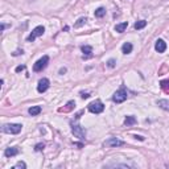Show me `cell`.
Returning a JSON list of instances; mask_svg holds the SVG:
<instances>
[{
    "label": "cell",
    "mask_w": 169,
    "mask_h": 169,
    "mask_svg": "<svg viewBox=\"0 0 169 169\" xmlns=\"http://www.w3.org/2000/svg\"><path fill=\"white\" fill-rule=\"evenodd\" d=\"M104 145L106 147H111V148H116V147H122L124 145V141L118 139V137H110L104 141Z\"/></svg>",
    "instance_id": "cell-7"
},
{
    "label": "cell",
    "mask_w": 169,
    "mask_h": 169,
    "mask_svg": "<svg viewBox=\"0 0 169 169\" xmlns=\"http://www.w3.org/2000/svg\"><path fill=\"white\" fill-rule=\"evenodd\" d=\"M44 148H45L44 143H38V144H36V145H35V151H37V152H40V151H42Z\"/></svg>",
    "instance_id": "cell-25"
},
{
    "label": "cell",
    "mask_w": 169,
    "mask_h": 169,
    "mask_svg": "<svg viewBox=\"0 0 169 169\" xmlns=\"http://www.w3.org/2000/svg\"><path fill=\"white\" fill-rule=\"evenodd\" d=\"M86 21H87L86 17H79V19L77 20V23L74 24V28H81V27H83L86 24Z\"/></svg>",
    "instance_id": "cell-20"
},
{
    "label": "cell",
    "mask_w": 169,
    "mask_h": 169,
    "mask_svg": "<svg viewBox=\"0 0 169 169\" xmlns=\"http://www.w3.org/2000/svg\"><path fill=\"white\" fill-rule=\"evenodd\" d=\"M70 125H72V132H73V135H74L75 137H78V139H81V140H83L85 137H86V130L82 125H79L78 123H74V122H72L70 123Z\"/></svg>",
    "instance_id": "cell-3"
},
{
    "label": "cell",
    "mask_w": 169,
    "mask_h": 169,
    "mask_svg": "<svg viewBox=\"0 0 169 169\" xmlns=\"http://www.w3.org/2000/svg\"><path fill=\"white\" fill-rule=\"evenodd\" d=\"M81 49H82V52H83V58H89V57L93 56V48H91L90 45H83Z\"/></svg>",
    "instance_id": "cell-12"
},
{
    "label": "cell",
    "mask_w": 169,
    "mask_h": 169,
    "mask_svg": "<svg viewBox=\"0 0 169 169\" xmlns=\"http://www.w3.org/2000/svg\"><path fill=\"white\" fill-rule=\"evenodd\" d=\"M23 70H25V65H20L16 67V73H20V72H23Z\"/></svg>",
    "instance_id": "cell-27"
},
{
    "label": "cell",
    "mask_w": 169,
    "mask_h": 169,
    "mask_svg": "<svg viewBox=\"0 0 169 169\" xmlns=\"http://www.w3.org/2000/svg\"><path fill=\"white\" fill-rule=\"evenodd\" d=\"M128 98V90L125 89V86H122L119 90L115 91V94L112 95V100L115 103H123Z\"/></svg>",
    "instance_id": "cell-1"
},
{
    "label": "cell",
    "mask_w": 169,
    "mask_h": 169,
    "mask_svg": "<svg viewBox=\"0 0 169 169\" xmlns=\"http://www.w3.org/2000/svg\"><path fill=\"white\" fill-rule=\"evenodd\" d=\"M63 73H66V67H61L60 69V74H63Z\"/></svg>",
    "instance_id": "cell-29"
},
{
    "label": "cell",
    "mask_w": 169,
    "mask_h": 169,
    "mask_svg": "<svg viewBox=\"0 0 169 169\" xmlns=\"http://www.w3.org/2000/svg\"><path fill=\"white\" fill-rule=\"evenodd\" d=\"M49 86H50V82H49L48 78H41L38 81V85H37V91L38 93H45V91L49 89Z\"/></svg>",
    "instance_id": "cell-9"
},
{
    "label": "cell",
    "mask_w": 169,
    "mask_h": 169,
    "mask_svg": "<svg viewBox=\"0 0 169 169\" xmlns=\"http://www.w3.org/2000/svg\"><path fill=\"white\" fill-rule=\"evenodd\" d=\"M115 65H116V61L114 60V58H110V60L107 61V66H108L110 69H112V67H115Z\"/></svg>",
    "instance_id": "cell-23"
},
{
    "label": "cell",
    "mask_w": 169,
    "mask_h": 169,
    "mask_svg": "<svg viewBox=\"0 0 169 169\" xmlns=\"http://www.w3.org/2000/svg\"><path fill=\"white\" fill-rule=\"evenodd\" d=\"M75 145L79 147V148H82V144H81V143H75Z\"/></svg>",
    "instance_id": "cell-32"
},
{
    "label": "cell",
    "mask_w": 169,
    "mask_h": 169,
    "mask_svg": "<svg viewBox=\"0 0 169 169\" xmlns=\"http://www.w3.org/2000/svg\"><path fill=\"white\" fill-rule=\"evenodd\" d=\"M44 32H45V28H44V27H42V25H38V27H36V28L35 29H33L32 30V33H30V35L28 36V37H27V41H35V40L36 38H37V37H40V36H42V35H44Z\"/></svg>",
    "instance_id": "cell-6"
},
{
    "label": "cell",
    "mask_w": 169,
    "mask_h": 169,
    "mask_svg": "<svg viewBox=\"0 0 169 169\" xmlns=\"http://www.w3.org/2000/svg\"><path fill=\"white\" fill-rule=\"evenodd\" d=\"M41 107L40 106H33V107H30V108L28 110V112H29V115L30 116H37L40 112H41Z\"/></svg>",
    "instance_id": "cell-17"
},
{
    "label": "cell",
    "mask_w": 169,
    "mask_h": 169,
    "mask_svg": "<svg viewBox=\"0 0 169 169\" xmlns=\"http://www.w3.org/2000/svg\"><path fill=\"white\" fill-rule=\"evenodd\" d=\"M157 106L160 108L165 110V111H169V100L168 99H159L157 100Z\"/></svg>",
    "instance_id": "cell-14"
},
{
    "label": "cell",
    "mask_w": 169,
    "mask_h": 169,
    "mask_svg": "<svg viewBox=\"0 0 169 169\" xmlns=\"http://www.w3.org/2000/svg\"><path fill=\"white\" fill-rule=\"evenodd\" d=\"M127 27H128V23H127V21H124V23L116 24V25H115V30L118 33H123L125 29H127Z\"/></svg>",
    "instance_id": "cell-16"
},
{
    "label": "cell",
    "mask_w": 169,
    "mask_h": 169,
    "mask_svg": "<svg viewBox=\"0 0 169 169\" xmlns=\"http://www.w3.org/2000/svg\"><path fill=\"white\" fill-rule=\"evenodd\" d=\"M155 49H156V52H159V53H164V52L167 50V42H165L164 40L159 38L155 44Z\"/></svg>",
    "instance_id": "cell-10"
},
{
    "label": "cell",
    "mask_w": 169,
    "mask_h": 169,
    "mask_svg": "<svg viewBox=\"0 0 169 169\" xmlns=\"http://www.w3.org/2000/svg\"><path fill=\"white\" fill-rule=\"evenodd\" d=\"M134 137H135V139H139L140 141H143V140H144V137H143V136H137V135H135Z\"/></svg>",
    "instance_id": "cell-30"
},
{
    "label": "cell",
    "mask_w": 169,
    "mask_h": 169,
    "mask_svg": "<svg viewBox=\"0 0 169 169\" xmlns=\"http://www.w3.org/2000/svg\"><path fill=\"white\" fill-rule=\"evenodd\" d=\"M23 53H24L23 49H17L16 52H13V53H12V56H13V57H17V56H20V54H23Z\"/></svg>",
    "instance_id": "cell-26"
},
{
    "label": "cell",
    "mask_w": 169,
    "mask_h": 169,
    "mask_svg": "<svg viewBox=\"0 0 169 169\" xmlns=\"http://www.w3.org/2000/svg\"><path fill=\"white\" fill-rule=\"evenodd\" d=\"M90 97L87 93H81V98H83V99H87V98Z\"/></svg>",
    "instance_id": "cell-28"
},
{
    "label": "cell",
    "mask_w": 169,
    "mask_h": 169,
    "mask_svg": "<svg viewBox=\"0 0 169 169\" xmlns=\"http://www.w3.org/2000/svg\"><path fill=\"white\" fill-rule=\"evenodd\" d=\"M5 28H7V25H5V24H1V28H0V30L3 32V30H4Z\"/></svg>",
    "instance_id": "cell-31"
},
{
    "label": "cell",
    "mask_w": 169,
    "mask_h": 169,
    "mask_svg": "<svg viewBox=\"0 0 169 169\" xmlns=\"http://www.w3.org/2000/svg\"><path fill=\"white\" fill-rule=\"evenodd\" d=\"M145 25H147V21L145 20H139V21H136L135 23V29H143V28H145Z\"/></svg>",
    "instance_id": "cell-21"
},
{
    "label": "cell",
    "mask_w": 169,
    "mask_h": 169,
    "mask_svg": "<svg viewBox=\"0 0 169 169\" xmlns=\"http://www.w3.org/2000/svg\"><path fill=\"white\" fill-rule=\"evenodd\" d=\"M94 15H95V17H98V19H100V17H103L104 15H106V10H104L103 7H99V8H98V10H95Z\"/></svg>",
    "instance_id": "cell-19"
},
{
    "label": "cell",
    "mask_w": 169,
    "mask_h": 169,
    "mask_svg": "<svg viewBox=\"0 0 169 169\" xmlns=\"http://www.w3.org/2000/svg\"><path fill=\"white\" fill-rule=\"evenodd\" d=\"M132 49H134V46H132L131 42H124V44H123V46H122V52L124 54H130L131 52H132Z\"/></svg>",
    "instance_id": "cell-15"
},
{
    "label": "cell",
    "mask_w": 169,
    "mask_h": 169,
    "mask_svg": "<svg viewBox=\"0 0 169 169\" xmlns=\"http://www.w3.org/2000/svg\"><path fill=\"white\" fill-rule=\"evenodd\" d=\"M136 165L134 162H108L104 165V168H135Z\"/></svg>",
    "instance_id": "cell-8"
},
{
    "label": "cell",
    "mask_w": 169,
    "mask_h": 169,
    "mask_svg": "<svg viewBox=\"0 0 169 169\" xmlns=\"http://www.w3.org/2000/svg\"><path fill=\"white\" fill-rule=\"evenodd\" d=\"M136 123H137V120H136V118H135V116H132V115L125 116V119H124V125H127V127H131V125H135Z\"/></svg>",
    "instance_id": "cell-13"
},
{
    "label": "cell",
    "mask_w": 169,
    "mask_h": 169,
    "mask_svg": "<svg viewBox=\"0 0 169 169\" xmlns=\"http://www.w3.org/2000/svg\"><path fill=\"white\" fill-rule=\"evenodd\" d=\"M19 148L17 147H11V148H7L4 151V156L5 157H13V156L19 155Z\"/></svg>",
    "instance_id": "cell-11"
},
{
    "label": "cell",
    "mask_w": 169,
    "mask_h": 169,
    "mask_svg": "<svg viewBox=\"0 0 169 169\" xmlns=\"http://www.w3.org/2000/svg\"><path fill=\"white\" fill-rule=\"evenodd\" d=\"M15 169H17V168H21V169H25L27 168V164H25V162H24V161H19V162H17V164L16 165H15V167H13Z\"/></svg>",
    "instance_id": "cell-24"
},
{
    "label": "cell",
    "mask_w": 169,
    "mask_h": 169,
    "mask_svg": "<svg viewBox=\"0 0 169 169\" xmlns=\"http://www.w3.org/2000/svg\"><path fill=\"white\" fill-rule=\"evenodd\" d=\"M160 86H161V89L164 91L169 93V79H167V81H161L160 82Z\"/></svg>",
    "instance_id": "cell-22"
},
{
    "label": "cell",
    "mask_w": 169,
    "mask_h": 169,
    "mask_svg": "<svg viewBox=\"0 0 169 169\" xmlns=\"http://www.w3.org/2000/svg\"><path fill=\"white\" fill-rule=\"evenodd\" d=\"M48 63H49V57H48V56H42V57L37 61V62L33 65V70H35L36 73L42 72V70H44L45 67L48 66Z\"/></svg>",
    "instance_id": "cell-4"
},
{
    "label": "cell",
    "mask_w": 169,
    "mask_h": 169,
    "mask_svg": "<svg viewBox=\"0 0 169 169\" xmlns=\"http://www.w3.org/2000/svg\"><path fill=\"white\" fill-rule=\"evenodd\" d=\"M74 106H75L74 100H70V102H67V104H66L65 108H60L58 111H60V112H67V111H70V110H72Z\"/></svg>",
    "instance_id": "cell-18"
},
{
    "label": "cell",
    "mask_w": 169,
    "mask_h": 169,
    "mask_svg": "<svg viewBox=\"0 0 169 169\" xmlns=\"http://www.w3.org/2000/svg\"><path fill=\"white\" fill-rule=\"evenodd\" d=\"M23 125L21 124H16V123H10V124H4L1 127V131L4 134H10V135H17L21 132Z\"/></svg>",
    "instance_id": "cell-2"
},
{
    "label": "cell",
    "mask_w": 169,
    "mask_h": 169,
    "mask_svg": "<svg viewBox=\"0 0 169 169\" xmlns=\"http://www.w3.org/2000/svg\"><path fill=\"white\" fill-rule=\"evenodd\" d=\"M103 110H104V104L100 100H94V102L89 104V111L93 114H100L103 112Z\"/></svg>",
    "instance_id": "cell-5"
}]
</instances>
